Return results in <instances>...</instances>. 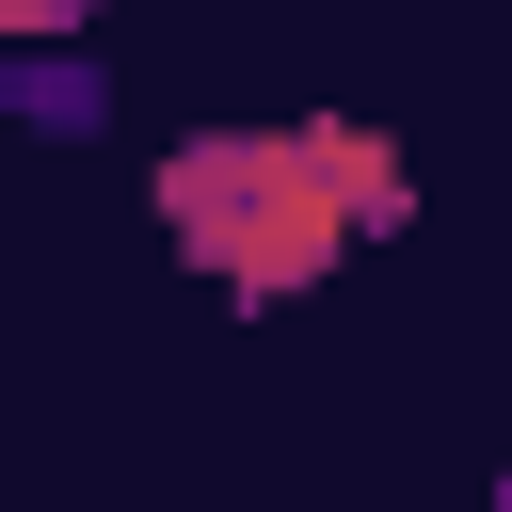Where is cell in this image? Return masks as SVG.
<instances>
[{
  "label": "cell",
  "mask_w": 512,
  "mask_h": 512,
  "mask_svg": "<svg viewBox=\"0 0 512 512\" xmlns=\"http://www.w3.org/2000/svg\"><path fill=\"white\" fill-rule=\"evenodd\" d=\"M400 208H416V176H400L384 128H208V144L160 160V224H176V256L224 272L240 304L320 288V272H336L368 224H400Z\"/></svg>",
  "instance_id": "6da1fadb"
},
{
  "label": "cell",
  "mask_w": 512,
  "mask_h": 512,
  "mask_svg": "<svg viewBox=\"0 0 512 512\" xmlns=\"http://www.w3.org/2000/svg\"><path fill=\"white\" fill-rule=\"evenodd\" d=\"M64 16H80V0H0V32H64Z\"/></svg>",
  "instance_id": "7a4b0ae2"
}]
</instances>
